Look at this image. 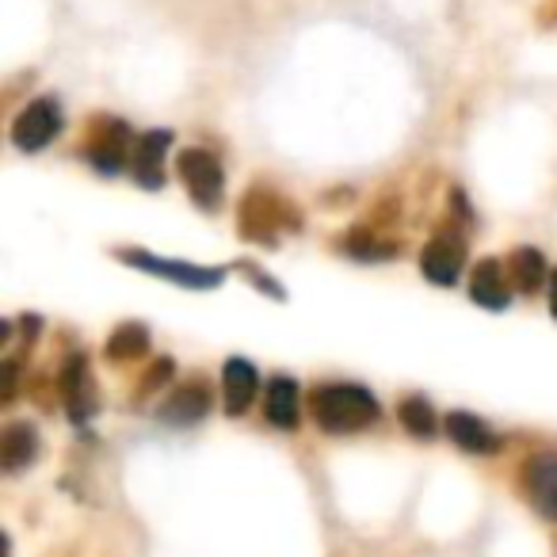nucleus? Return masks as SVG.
I'll list each match as a JSON object with an SVG mask.
<instances>
[{
  "label": "nucleus",
  "instance_id": "obj_19",
  "mask_svg": "<svg viewBox=\"0 0 557 557\" xmlns=\"http://www.w3.org/2000/svg\"><path fill=\"white\" fill-rule=\"evenodd\" d=\"M549 310H554V318H557V271L549 275Z\"/></svg>",
  "mask_w": 557,
  "mask_h": 557
},
{
  "label": "nucleus",
  "instance_id": "obj_10",
  "mask_svg": "<svg viewBox=\"0 0 557 557\" xmlns=\"http://www.w3.org/2000/svg\"><path fill=\"white\" fill-rule=\"evenodd\" d=\"M443 428H447L450 443L470 450V455H488V450H496V435L488 432V424H481L473 412H450Z\"/></svg>",
  "mask_w": 557,
  "mask_h": 557
},
{
  "label": "nucleus",
  "instance_id": "obj_14",
  "mask_svg": "<svg viewBox=\"0 0 557 557\" xmlns=\"http://www.w3.org/2000/svg\"><path fill=\"white\" fill-rule=\"evenodd\" d=\"M62 389H65V401H70V417L73 420H85L88 412L96 409V401L88 397V389H85V359H81V356H73L70 363H65Z\"/></svg>",
  "mask_w": 557,
  "mask_h": 557
},
{
  "label": "nucleus",
  "instance_id": "obj_1",
  "mask_svg": "<svg viewBox=\"0 0 557 557\" xmlns=\"http://www.w3.org/2000/svg\"><path fill=\"white\" fill-rule=\"evenodd\" d=\"M310 412L321 432L329 435H356L379 420V401L371 389L356 382H325L310 394Z\"/></svg>",
  "mask_w": 557,
  "mask_h": 557
},
{
  "label": "nucleus",
  "instance_id": "obj_16",
  "mask_svg": "<svg viewBox=\"0 0 557 557\" xmlns=\"http://www.w3.org/2000/svg\"><path fill=\"white\" fill-rule=\"evenodd\" d=\"M126 126H119L115 123V131H111V138H100L92 149H88V161L96 164V169H103V172H119L126 164Z\"/></svg>",
  "mask_w": 557,
  "mask_h": 557
},
{
  "label": "nucleus",
  "instance_id": "obj_5",
  "mask_svg": "<svg viewBox=\"0 0 557 557\" xmlns=\"http://www.w3.org/2000/svg\"><path fill=\"white\" fill-rule=\"evenodd\" d=\"M523 493L542 519L557 523V455H534L523 466Z\"/></svg>",
  "mask_w": 557,
  "mask_h": 557
},
{
  "label": "nucleus",
  "instance_id": "obj_8",
  "mask_svg": "<svg viewBox=\"0 0 557 557\" xmlns=\"http://www.w3.org/2000/svg\"><path fill=\"white\" fill-rule=\"evenodd\" d=\"M470 298L485 310H508L511 302V290H508V278H504V268L496 260H481L473 268L470 278Z\"/></svg>",
  "mask_w": 557,
  "mask_h": 557
},
{
  "label": "nucleus",
  "instance_id": "obj_6",
  "mask_svg": "<svg viewBox=\"0 0 557 557\" xmlns=\"http://www.w3.org/2000/svg\"><path fill=\"white\" fill-rule=\"evenodd\" d=\"M462 263H466V248H462V240H455V237L428 240L424 252H420V271L432 278L435 287H450V283H458Z\"/></svg>",
  "mask_w": 557,
  "mask_h": 557
},
{
  "label": "nucleus",
  "instance_id": "obj_18",
  "mask_svg": "<svg viewBox=\"0 0 557 557\" xmlns=\"http://www.w3.org/2000/svg\"><path fill=\"white\" fill-rule=\"evenodd\" d=\"M141 351H146V329L141 325L115 329V336H111V344H108L111 359H131V356H141Z\"/></svg>",
  "mask_w": 557,
  "mask_h": 557
},
{
  "label": "nucleus",
  "instance_id": "obj_2",
  "mask_svg": "<svg viewBox=\"0 0 557 557\" xmlns=\"http://www.w3.org/2000/svg\"><path fill=\"white\" fill-rule=\"evenodd\" d=\"M176 164H180V180L187 184V195L195 199V207H202V210L222 207L225 172L207 149H184V153L176 157Z\"/></svg>",
  "mask_w": 557,
  "mask_h": 557
},
{
  "label": "nucleus",
  "instance_id": "obj_15",
  "mask_svg": "<svg viewBox=\"0 0 557 557\" xmlns=\"http://www.w3.org/2000/svg\"><path fill=\"white\" fill-rule=\"evenodd\" d=\"M511 278L519 283L523 295H531V290H539L546 283V260H542L539 248H516L511 252Z\"/></svg>",
  "mask_w": 557,
  "mask_h": 557
},
{
  "label": "nucleus",
  "instance_id": "obj_17",
  "mask_svg": "<svg viewBox=\"0 0 557 557\" xmlns=\"http://www.w3.org/2000/svg\"><path fill=\"white\" fill-rule=\"evenodd\" d=\"M397 417H401L405 432H412L417 440H432V435H435V412H432V405H428L424 397H409V401H401Z\"/></svg>",
  "mask_w": 557,
  "mask_h": 557
},
{
  "label": "nucleus",
  "instance_id": "obj_11",
  "mask_svg": "<svg viewBox=\"0 0 557 557\" xmlns=\"http://www.w3.org/2000/svg\"><path fill=\"white\" fill-rule=\"evenodd\" d=\"M298 401H302V394H298L295 379H271L263 412H268V420L275 428H287L290 432V428H298Z\"/></svg>",
  "mask_w": 557,
  "mask_h": 557
},
{
  "label": "nucleus",
  "instance_id": "obj_12",
  "mask_svg": "<svg viewBox=\"0 0 557 557\" xmlns=\"http://www.w3.org/2000/svg\"><path fill=\"white\" fill-rule=\"evenodd\" d=\"M207 409H210V389L202 382H187L184 389H176L164 401L161 417L172 420V424H195L199 417H207Z\"/></svg>",
  "mask_w": 557,
  "mask_h": 557
},
{
  "label": "nucleus",
  "instance_id": "obj_3",
  "mask_svg": "<svg viewBox=\"0 0 557 557\" xmlns=\"http://www.w3.org/2000/svg\"><path fill=\"white\" fill-rule=\"evenodd\" d=\"M62 131V111L54 100H35L20 111V119L12 123V146L24 149V153H39Z\"/></svg>",
  "mask_w": 557,
  "mask_h": 557
},
{
  "label": "nucleus",
  "instance_id": "obj_7",
  "mask_svg": "<svg viewBox=\"0 0 557 557\" xmlns=\"http://www.w3.org/2000/svg\"><path fill=\"white\" fill-rule=\"evenodd\" d=\"M256 386H260V379H256V367L248 363V359H230V363H225V371H222L225 412H230V417L248 412V405L256 401Z\"/></svg>",
  "mask_w": 557,
  "mask_h": 557
},
{
  "label": "nucleus",
  "instance_id": "obj_9",
  "mask_svg": "<svg viewBox=\"0 0 557 557\" xmlns=\"http://www.w3.org/2000/svg\"><path fill=\"white\" fill-rule=\"evenodd\" d=\"M169 134L157 131L138 138V149H134V176H138L141 187H161L164 184V149H169Z\"/></svg>",
  "mask_w": 557,
  "mask_h": 557
},
{
  "label": "nucleus",
  "instance_id": "obj_13",
  "mask_svg": "<svg viewBox=\"0 0 557 557\" xmlns=\"http://www.w3.org/2000/svg\"><path fill=\"white\" fill-rule=\"evenodd\" d=\"M35 455H39V432H35L32 424H12L9 432H4V443H0V462H4V470L9 473L24 470V466L35 462Z\"/></svg>",
  "mask_w": 557,
  "mask_h": 557
},
{
  "label": "nucleus",
  "instance_id": "obj_4",
  "mask_svg": "<svg viewBox=\"0 0 557 557\" xmlns=\"http://www.w3.org/2000/svg\"><path fill=\"white\" fill-rule=\"evenodd\" d=\"M119 260L131 263V268L153 271V275L169 278V283H180V287H195V290H210V287H218V283L225 278L222 268H195V263H172V260H161V256H149V252H119Z\"/></svg>",
  "mask_w": 557,
  "mask_h": 557
}]
</instances>
